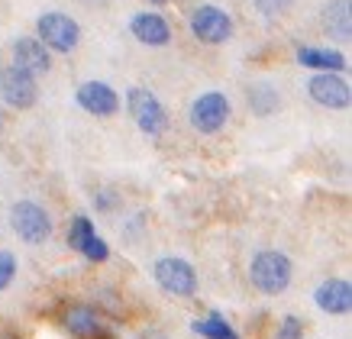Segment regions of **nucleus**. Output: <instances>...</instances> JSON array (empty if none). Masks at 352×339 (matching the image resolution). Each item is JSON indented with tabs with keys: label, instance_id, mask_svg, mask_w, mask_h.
<instances>
[{
	"label": "nucleus",
	"instance_id": "obj_1",
	"mask_svg": "<svg viewBox=\"0 0 352 339\" xmlns=\"http://www.w3.org/2000/svg\"><path fill=\"white\" fill-rule=\"evenodd\" d=\"M36 32H39V43L49 49V52H75L78 43H81V26H78L68 13L49 10L36 20Z\"/></svg>",
	"mask_w": 352,
	"mask_h": 339
},
{
	"label": "nucleus",
	"instance_id": "obj_2",
	"mask_svg": "<svg viewBox=\"0 0 352 339\" xmlns=\"http://www.w3.org/2000/svg\"><path fill=\"white\" fill-rule=\"evenodd\" d=\"M126 107H129V117L136 123L146 136H162L168 129V110L162 104L159 97L146 91V87H133L126 94Z\"/></svg>",
	"mask_w": 352,
	"mask_h": 339
},
{
	"label": "nucleus",
	"instance_id": "obj_3",
	"mask_svg": "<svg viewBox=\"0 0 352 339\" xmlns=\"http://www.w3.org/2000/svg\"><path fill=\"white\" fill-rule=\"evenodd\" d=\"M249 278L252 285L262 291V294H281L285 287L291 285V259L281 252H258L252 259V268H249Z\"/></svg>",
	"mask_w": 352,
	"mask_h": 339
},
{
	"label": "nucleus",
	"instance_id": "obj_4",
	"mask_svg": "<svg viewBox=\"0 0 352 339\" xmlns=\"http://www.w3.org/2000/svg\"><path fill=\"white\" fill-rule=\"evenodd\" d=\"M10 226L13 233L20 236L23 243L30 245H43L49 236H52V220H49V210L39 207L36 201H16L10 210Z\"/></svg>",
	"mask_w": 352,
	"mask_h": 339
},
{
	"label": "nucleus",
	"instance_id": "obj_5",
	"mask_svg": "<svg viewBox=\"0 0 352 339\" xmlns=\"http://www.w3.org/2000/svg\"><path fill=\"white\" fill-rule=\"evenodd\" d=\"M191 127L204 136H214L230 123V97L223 91H204L191 104Z\"/></svg>",
	"mask_w": 352,
	"mask_h": 339
},
{
	"label": "nucleus",
	"instance_id": "obj_6",
	"mask_svg": "<svg viewBox=\"0 0 352 339\" xmlns=\"http://www.w3.org/2000/svg\"><path fill=\"white\" fill-rule=\"evenodd\" d=\"M0 100L7 107H13V110H30L39 100L36 78L30 72H23V68H16V65L0 68Z\"/></svg>",
	"mask_w": 352,
	"mask_h": 339
},
{
	"label": "nucleus",
	"instance_id": "obj_7",
	"mask_svg": "<svg viewBox=\"0 0 352 339\" xmlns=\"http://www.w3.org/2000/svg\"><path fill=\"white\" fill-rule=\"evenodd\" d=\"M191 32L194 39H201L207 45H223L230 36H233V20L223 7H214V3H204L191 13Z\"/></svg>",
	"mask_w": 352,
	"mask_h": 339
},
{
	"label": "nucleus",
	"instance_id": "obj_8",
	"mask_svg": "<svg viewBox=\"0 0 352 339\" xmlns=\"http://www.w3.org/2000/svg\"><path fill=\"white\" fill-rule=\"evenodd\" d=\"M307 94L314 104L327 107V110H346L352 100L349 81L340 72H320L307 81Z\"/></svg>",
	"mask_w": 352,
	"mask_h": 339
},
{
	"label": "nucleus",
	"instance_id": "obj_9",
	"mask_svg": "<svg viewBox=\"0 0 352 339\" xmlns=\"http://www.w3.org/2000/svg\"><path fill=\"white\" fill-rule=\"evenodd\" d=\"M152 275L175 297H194V291H197V275H194V268L184 259H159Z\"/></svg>",
	"mask_w": 352,
	"mask_h": 339
},
{
	"label": "nucleus",
	"instance_id": "obj_10",
	"mask_svg": "<svg viewBox=\"0 0 352 339\" xmlns=\"http://www.w3.org/2000/svg\"><path fill=\"white\" fill-rule=\"evenodd\" d=\"M75 97H78V107L87 110L91 117H113L120 110L117 91L110 85H104V81H85V85L75 91Z\"/></svg>",
	"mask_w": 352,
	"mask_h": 339
},
{
	"label": "nucleus",
	"instance_id": "obj_11",
	"mask_svg": "<svg viewBox=\"0 0 352 339\" xmlns=\"http://www.w3.org/2000/svg\"><path fill=\"white\" fill-rule=\"evenodd\" d=\"M129 32H133V39L142 45H152V49H165L171 43V26L168 20L162 17V13H136L133 20H129Z\"/></svg>",
	"mask_w": 352,
	"mask_h": 339
},
{
	"label": "nucleus",
	"instance_id": "obj_12",
	"mask_svg": "<svg viewBox=\"0 0 352 339\" xmlns=\"http://www.w3.org/2000/svg\"><path fill=\"white\" fill-rule=\"evenodd\" d=\"M10 52H13V65L23 68V72H30L32 78H36V74H45L52 68V55H49V49H45L39 39L20 36V39L13 43Z\"/></svg>",
	"mask_w": 352,
	"mask_h": 339
},
{
	"label": "nucleus",
	"instance_id": "obj_13",
	"mask_svg": "<svg viewBox=\"0 0 352 339\" xmlns=\"http://www.w3.org/2000/svg\"><path fill=\"white\" fill-rule=\"evenodd\" d=\"M314 300H317V307H320L323 314H330V317L349 314L352 310V285L342 281V278H330V281H323V285L314 291Z\"/></svg>",
	"mask_w": 352,
	"mask_h": 339
},
{
	"label": "nucleus",
	"instance_id": "obj_14",
	"mask_svg": "<svg viewBox=\"0 0 352 339\" xmlns=\"http://www.w3.org/2000/svg\"><path fill=\"white\" fill-rule=\"evenodd\" d=\"M323 32L333 36L336 43H349L352 39V0H330L320 13Z\"/></svg>",
	"mask_w": 352,
	"mask_h": 339
},
{
	"label": "nucleus",
	"instance_id": "obj_15",
	"mask_svg": "<svg viewBox=\"0 0 352 339\" xmlns=\"http://www.w3.org/2000/svg\"><path fill=\"white\" fill-rule=\"evenodd\" d=\"M298 65L314 68V72H340V74L349 68L342 52H336V49H314V45L298 49Z\"/></svg>",
	"mask_w": 352,
	"mask_h": 339
},
{
	"label": "nucleus",
	"instance_id": "obj_16",
	"mask_svg": "<svg viewBox=\"0 0 352 339\" xmlns=\"http://www.w3.org/2000/svg\"><path fill=\"white\" fill-rule=\"evenodd\" d=\"M245 104H249V110L256 117H272L278 107H281V94L275 91L272 81H256V85H249V91H245Z\"/></svg>",
	"mask_w": 352,
	"mask_h": 339
},
{
	"label": "nucleus",
	"instance_id": "obj_17",
	"mask_svg": "<svg viewBox=\"0 0 352 339\" xmlns=\"http://www.w3.org/2000/svg\"><path fill=\"white\" fill-rule=\"evenodd\" d=\"M65 329L75 339H97L104 336V323L97 320V314L91 307H72L65 317Z\"/></svg>",
	"mask_w": 352,
	"mask_h": 339
},
{
	"label": "nucleus",
	"instance_id": "obj_18",
	"mask_svg": "<svg viewBox=\"0 0 352 339\" xmlns=\"http://www.w3.org/2000/svg\"><path fill=\"white\" fill-rule=\"evenodd\" d=\"M194 333H201L204 339H239L236 336V329L230 323H223L220 314H210V317H204L194 323Z\"/></svg>",
	"mask_w": 352,
	"mask_h": 339
},
{
	"label": "nucleus",
	"instance_id": "obj_19",
	"mask_svg": "<svg viewBox=\"0 0 352 339\" xmlns=\"http://www.w3.org/2000/svg\"><path fill=\"white\" fill-rule=\"evenodd\" d=\"M94 236V223L87 220V217H75V223H72V233H68V239H72V245H75L78 252L87 245V239Z\"/></svg>",
	"mask_w": 352,
	"mask_h": 339
},
{
	"label": "nucleus",
	"instance_id": "obj_20",
	"mask_svg": "<svg viewBox=\"0 0 352 339\" xmlns=\"http://www.w3.org/2000/svg\"><path fill=\"white\" fill-rule=\"evenodd\" d=\"M252 3H256V10L262 13V17H268V20H272V17H285V13L294 7V0H252Z\"/></svg>",
	"mask_w": 352,
	"mask_h": 339
},
{
	"label": "nucleus",
	"instance_id": "obj_21",
	"mask_svg": "<svg viewBox=\"0 0 352 339\" xmlns=\"http://www.w3.org/2000/svg\"><path fill=\"white\" fill-rule=\"evenodd\" d=\"M81 255H85V259H91V262H104V259L110 255V249H107V243H104V239L94 233L91 239H87L85 249H81Z\"/></svg>",
	"mask_w": 352,
	"mask_h": 339
},
{
	"label": "nucleus",
	"instance_id": "obj_22",
	"mask_svg": "<svg viewBox=\"0 0 352 339\" xmlns=\"http://www.w3.org/2000/svg\"><path fill=\"white\" fill-rule=\"evenodd\" d=\"M13 275H16V259H13L7 249H0V291L10 285Z\"/></svg>",
	"mask_w": 352,
	"mask_h": 339
},
{
	"label": "nucleus",
	"instance_id": "obj_23",
	"mask_svg": "<svg viewBox=\"0 0 352 339\" xmlns=\"http://www.w3.org/2000/svg\"><path fill=\"white\" fill-rule=\"evenodd\" d=\"M304 336V323L298 317H285L281 320V329H278V339H300Z\"/></svg>",
	"mask_w": 352,
	"mask_h": 339
},
{
	"label": "nucleus",
	"instance_id": "obj_24",
	"mask_svg": "<svg viewBox=\"0 0 352 339\" xmlns=\"http://www.w3.org/2000/svg\"><path fill=\"white\" fill-rule=\"evenodd\" d=\"M113 204H117V197H110V191H100V194H97V207H100V210H110Z\"/></svg>",
	"mask_w": 352,
	"mask_h": 339
},
{
	"label": "nucleus",
	"instance_id": "obj_25",
	"mask_svg": "<svg viewBox=\"0 0 352 339\" xmlns=\"http://www.w3.org/2000/svg\"><path fill=\"white\" fill-rule=\"evenodd\" d=\"M142 339H168V336H162V333H146Z\"/></svg>",
	"mask_w": 352,
	"mask_h": 339
},
{
	"label": "nucleus",
	"instance_id": "obj_26",
	"mask_svg": "<svg viewBox=\"0 0 352 339\" xmlns=\"http://www.w3.org/2000/svg\"><path fill=\"white\" fill-rule=\"evenodd\" d=\"M149 3H155V7H159V3H168V0H149Z\"/></svg>",
	"mask_w": 352,
	"mask_h": 339
}]
</instances>
